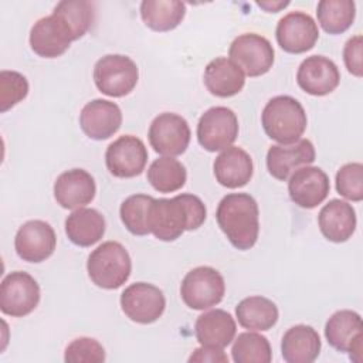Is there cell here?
<instances>
[{"label":"cell","instance_id":"6da1fadb","mask_svg":"<svg viewBox=\"0 0 363 363\" xmlns=\"http://www.w3.org/2000/svg\"><path fill=\"white\" fill-rule=\"evenodd\" d=\"M207 208L200 197L182 193L172 199H153L149 210L150 233L160 241H174L184 231L201 227Z\"/></svg>","mask_w":363,"mask_h":363},{"label":"cell","instance_id":"7a4b0ae2","mask_svg":"<svg viewBox=\"0 0 363 363\" xmlns=\"http://www.w3.org/2000/svg\"><path fill=\"white\" fill-rule=\"evenodd\" d=\"M220 230L237 250L245 251L255 245L259 234V210L248 193L224 196L216 211Z\"/></svg>","mask_w":363,"mask_h":363},{"label":"cell","instance_id":"3957f363","mask_svg":"<svg viewBox=\"0 0 363 363\" xmlns=\"http://www.w3.org/2000/svg\"><path fill=\"white\" fill-rule=\"evenodd\" d=\"M261 123L268 138L279 145H291L303 135L308 118L298 99L289 95H278L265 104Z\"/></svg>","mask_w":363,"mask_h":363},{"label":"cell","instance_id":"277c9868","mask_svg":"<svg viewBox=\"0 0 363 363\" xmlns=\"http://www.w3.org/2000/svg\"><path fill=\"white\" fill-rule=\"evenodd\" d=\"M86 271L96 286L118 289L130 277L132 259L121 242L105 241L88 255Z\"/></svg>","mask_w":363,"mask_h":363},{"label":"cell","instance_id":"5b68a950","mask_svg":"<svg viewBox=\"0 0 363 363\" xmlns=\"http://www.w3.org/2000/svg\"><path fill=\"white\" fill-rule=\"evenodd\" d=\"M139 79L136 62L128 55L106 54L95 62L94 82L96 88L112 98L130 94Z\"/></svg>","mask_w":363,"mask_h":363},{"label":"cell","instance_id":"8992f818","mask_svg":"<svg viewBox=\"0 0 363 363\" xmlns=\"http://www.w3.org/2000/svg\"><path fill=\"white\" fill-rule=\"evenodd\" d=\"M225 294L223 275L213 267L201 265L190 269L180 285L183 302L194 311H204L218 305Z\"/></svg>","mask_w":363,"mask_h":363},{"label":"cell","instance_id":"52a82bcc","mask_svg":"<svg viewBox=\"0 0 363 363\" xmlns=\"http://www.w3.org/2000/svg\"><path fill=\"white\" fill-rule=\"evenodd\" d=\"M40 296V285L28 272L13 271L0 284V311L11 318L27 316L37 308Z\"/></svg>","mask_w":363,"mask_h":363},{"label":"cell","instance_id":"ba28073f","mask_svg":"<svg viewBox=\"0 0 363 363\" xmlns=\"http://www.w3.org/2000/svg\"><path fill=\"white\" fill-rule=\"evenodd\" d=\"M228 57L245 75L261 77L272 68L275 51L269 40L264 35L244 33L231 43Z\"/></svg>","mask_w":363,"mask_h":363},{"label":"cell","instance_id":"9c48e42d","mask_svg":"<svg viewBox=\"0 0 363 363\" xmlns=\"http://www.w3.org/2000/svg\"><path fill=\"white\" fill-rule=\"evenodd\" d=\"M238 130V118L233 109L227 106H213L199 119L197 140L206 150L218 152L233 146Z\"/></svg>","mask_w":363,"mask_h":363},{"label":"cell","instance_id":"30bf717a","mask_svg":"<svg viewBox=\"0 0 363 363\" xmlns=\"http://www.w3.org/2000/svg\"><path fill=\"white\" fill-rule=\"evenodd\" d=\"M147 138L156 153L173 157L186 152L191 132L183 116L173 112H163L152 121Z\"/></svg>","mask_w":363,"mask_h":363},{"label":"cell","instance_id":"8fae6325","mask_svg":"<svg viewBox=\"0 0 363 363\" xmlns=\"http://www.w3.org/2000/svg\"><path fill=\"white\" fill-rule=\"evenodd\" d=\"M121 308L132 322L149 325L163 315L166 298L157 286L147 282H135L121 294Z\"/></svg>","mask_w":363,"mask_h":363},{"label":"cell","instance_id":"7c38bea8","mask_svg":"<svg viewBox=\"0 0 363 363\" xmlns=\"http://www.w3.org/2000/svg\"><path fill=\"white\" fill-rule=\"evenodd\" d=\"M147 162V149L142 139L123 135L115 139L105 152V164L109 173L119 179L139 176Z\"/></svg>","mask_w":363,"mask_h":363},{"label":"cell","instance_id":"4fadbf2b","mask_svg":"<svg viewBox=\"0 0 363 363\" xmlns=\"http://www.w3.org/2000/svg\"><path fill=\"white\" fill-rule=\"evenodd\" d=\"M325 337L328 343L343 353H349L350 360H362L363 325L357 312L340 309L335 312L325 325Z\"/></svg>","mask_w":363,"mask_h":363},{"label":"cell","instance_id":"5bb4252c","mask_svg":"<svg viewBox=\"0 0 363 363\" xmlns=\"http://www.w3.org/2000/svg\"><path fill=\"white\" fill-rule=\"evenodd\" d=\"M275 37L278 45L289 54H302L312 50L319 38L318 24L305 11H291L279 18Z\"/></svg>","mask_w":363,"mask_h":363},{"label":"cell","instance_id":"9a60e30c","mask_svg":"<svg viewBox=\"0 0 363 363\" xmlns=\"http://www.w3.org/2000/svg\"><path fill=\"white\" fill-rule=\"evenodd\" d=\"M30 47L43 58H57L62 55L74 40L71 28L67 23L55 16L50 14L38 18L30 30Z\"/></svg>","mask_w":363,"mask_h":363},{"label":"cell","instance_id":"2e32d148","mask_svg":"<svg viewBox=\"0 0 363 363\" xmlns=\"http://www.w3.org/2000/svg\"><path fill=\"white\" fill-rule=\"evenodd\" d=\"M57 245L54 228L43 220L26 221L16 233L14 250L27 262H43L50 258Z\"/></svg>","mask_w":363,"mask_h":363},{"label":"cell","instance_id":"e0dca14e","mask_svg":"<svg viewBox=\"0 0 363 363\" xmlns=\"http://www.w3.org/2000/svg\"><path fill=\"white\" fill-rule=\"evenodd\" d=\"M329 190V176L318 166H302L288 180L289 197L301 208L318 207L325 201Z\"/></svg>","mask_w":363,"mask_h":363},{"label":"cell","instance_id":"ac0fdd59","mask_svg":"<svg viewBox=\"0 0 363 363\" xmlns=\"http://www.w3.org/2000/svg\"><path fill=\"white\" fill-rule=\"evenodd\" d=\"M296 82L306 94L325 96L337 88L340 72L330 58L325 55H311L299 64Z\"/></svg>","mask_w":363,"mask_h":363},{"label":"cell","instance_id":"d6986e66","mask_svg":"<svg viewBox=\"0 0 363 363\" xmlns=\"http://www.w3.org/2000/svg\"><path fill=\"white\" fill-rule=\"evenodd\" d=\"M122 125L121 108L108 99H92L85 104L79 113L82 132L94 140H105L113 136Z\"/></svg>","mask_w":363,"mask_h":363},{"label":"cell","instance_id":"ffe728a7","mask_svg":"<svg viewBox=\"0 0 363 363\" xmlns=\"http://www.w3.org/2000/svg\"><path fill=\"white\" fill-rule=\"evenodd\" d=\"M315 146L309 139L291 145H272L267 152V169L272 177L285 182L299 167L315 162Z\"/></svg>","mask_w":363,"mask_h":363},{"label":"cell","instance_id":"44dd1931","mask_svg":"<svg viewBox=\"0 0 363 363\" xmlns=\"http://www.w3.org/2000/svg\"><path fill=\"white\" fill-rule=\"evenodd\" d=\"M95 193V180L92 174L84 169L67 170L61 173L54 183V197L62 208H81L94 200Z\"/></svg>","mask_w":363,"mask_h":363},{"label":"cell","instance_id":"7402d4cb","mask_svg":"<svg viewBox=\"0 0 363 363\" xmlns=\"http://www.w3.org/2000/svg\"><path fill=\"white\" fill-rule=\"evenodd\" d=\"M318 224L326 240L332 242H345L356 230V211L350 203L340 199H332L320 208Z\"/></svg>","mask_w":363,"mask_h":363},{"label":"cell","instance_id":"603a6c76","mask_svg":"<svg viewBox=\"0 0 363 363\" xmlns=\"http://www.w3.org/2000/svg\"><path fill=\"white\" fill-rule=\"evenodd\" d=\"M237 325L233 315L224 309H211L201 313L194 323L197 342L206 347L224 349L235 337Z\"/></svg>","mask_w":363,"mask_h":363},{"label":"cell","instance_id":"cb8c5ba5","mask_svg":"<svg viewBox=\"0 0 363 363\" xmlns=\"http://www.w3.org/2000/svg\"><path fill=\"white\" fill-rule=\"evenodd\" d=\"M216 180L227 189L245 186L254 173V164L250 153L242 147L230 146L224 149L213 164Z\"/></svg>","mask_w":363,"mask_h":363},{"label":"cell","instance_id":"d4e9b609","mask_svg":"<svg viewBox=\"0 0 363 363\" xmlns=\"http://www.w3.org/2000/svg\"><path fill=\"white\" fill-rule=\"evenodd\" d=\"M203 81L211 95L230 98L244 88L245 74L230 58L217 57L206 65Z\"/></svg>","mask_w":363,"mask_h":363},{"label":"cell","instance_id":"484cf974","mask_svg":"<svg viewBox=\"0 0 363 363\" xmlns=\"http://www.w3.org/2000/svg\"><path fill=\"white\" fill-rule=\"evenodd\" d=\"M319 333L309 325L289 328L281 340V353L286 363H312L320 353Z\"/></svg>","mask_w":363,"mask_h":363},{"label":"cell","instance_id":"4316f807","mask_svg":"<svg viewBox=\"0 0 363 363\" xmlns=\"http://www.w3.org/2000/svg\"><path fill=\"white\" fill-rule=\"evenodd\" d=\"M105 228V218L95 208H77L65 220V234L78 247H91L98 242L104 237Z\"/></svg>","mask_w":363,"mask_h":363},{"label":"cell","instance_id":"83f0119b","mask_svg":"<svg viewBox=\"0 0 363 363\" xmlns=\"http://www.w3.org/2000/svg\"><path fill=\"white\" fill-rule=\"evenodd\" d=\"M238 323L250 330H268L278 322L279 312L275 302L271 299L254 295L247 296L235 306Z\"/></svg>","mask_w":363,"mask_h":363},{"label":"cell","instance_id":"f1b7e54d","mask_svg":"<svg viewBox=\"0 0 363 363\" xmlns=\"http://www.w3.org/2000/svg\"><path fill=\"white\" fill-rule=\"evenodd\" d=\"M186 16V4L179 0H143L140 17L153 31L164 33L176 28Z\"/></svg>","mask_w":363,"mask_h":363},{"label":"cell","instance_id":"f546056e","mask_svg":"<svg viewBox=\"0 0 363 363\" xmlns=\"http://www.w3.org/2000/svg\"><path fill=\"white\" fill-rule=\"evenodd\" d=\"M187 180V172L182 162L172 156L155 159L147 169V182L159 193L180 190Z\"/></svg>","mask_w":363,"mask_h":363},{"label":"cell","instance_id":"4dcf8cb0","mask_svg":"<svg viewBox=\"0 0 363 363\" xmlns=\"http://www.w3.org/2000/svg\"><path fill=\"white\" fill-rule=\"evenodd\" d=\"M316 17L328 34H342L354 21L356 4L353 0H320L316 7Z\"/></svg>","mask_w":363,"mask_h":363},{"label":"cell","instance_id":"1f68e13d","mask_svg":"<svg viewBox=\"0 0 363 363\" xmlns=\"http://www.w3.org/2000/svg\"><path fill=\"white\" fill-rule=\"evenodd\" d=\"M52 14L61 17L67 23L77 41L91 28L95 20V6L86 0H62L57 3Z\"/></svg>","mask_w":363,"mask_h":363},{"label":"cell","instance_id":"d6a6232c","mask_svg":"<svg viewBox=\"0 0 363 363\" xmlns=\"http://www.w3.org/2000/svg\"><path fill=\"white\" fill-rule=\"evenodd\" d=\"M231 356L235 363H269L272 349L265 336L255 332H242L234 339Z\"/></svg>","mask_w":363,"mask_h":363},{"label":"cell","instance_id":"836d02e7","mask_svg":"<svg viewBox=\"0 0 363 363\" xmlns=\"http://www.w3.org/2000/svg\"><path fill=\"white\" fill-rule=\"evenodd\" d=\"M155 197L147 194H132L126 197L119 208L121 220L125 228L133 235H147L149 228V210Z\"/></svg>","mask_w":363,"mask_h":363},{"label":"cell","instance_id":"e575fe53","mask_svg":"<svg viewBox=\"0 0 363 363\" xmlns=\"http://www.w3.org/2000/svg\"><path fill=\"white\" fill-rule=\"evenodd\" d=\"M27 94L28 81L23 74L9 69L0 71V112H7L21 102Z\"/></svg>","mask_w":363,"mask_h":363},{"label":"cell","instance_id":"d590c367","mask_svg":"<svg viewBox=\"0 0 363 363\" xmlns=\"http://www.w3.org/2000/svg\"><path fill=\"white\" fill-rule=\"evenodd\" d=\"M336 190L352 201L363 200V164L359 162L343 164L336 173Z\"/></svg>","mask_w":363,"mask_h":363},{"label":"cell","instance_id":"8d00e7d4","mask_svg":"<svg viewBox=\"0 0 363 363\" xmlns=\"http://www.w3.org/2000/svg\"><path fill=\"white\" fill-rule=\"evenodd\" d=\"M64 360L67 363H102L105 349L94 337H77L65 347Z\"/></svg>","mask_w":363,"mask_h":363},{"label":"cell","instance_id":"74e56055","mask_svg":"<svg viewBox=\"0 0 363 363\" xmlns=\"http://www.w3.org/2000/svg\"><path fill=\"white\" fill-rule=\"evenodd\" d=\"M363 37L360 34L349 38L343 47V61L347 71L357 77H363Z\"/></svg>","mask_w":363,"mask_h":363},{"label":"cell","instance_id":"f35d334b","mask_svg":"<svg viewBox=\"0 0 363 363\" xmlns=\"http://www.w3.org/2000/svg\"><path fill=\"white\" fill-rule=\"evenodd\" d=\"M189 362H210V363H228V356L223 352V349H214V347H197L193 350V353L189 357Z\"/></svg>","mask_w":363,"mask_h":363},{"label":"cell","instance_id":"ab89813d","mask_svg":"<svg viewBox=\"0 0 363 363\" xmlns=\"http://www.w3.org/2000/svg\"><path fill=\"white\" fill-rule=\"evenodd\" d=\"M289 4V1H257V6L264 9L268 13H277L281 9L286 7Z\"/></svg>","mask_w":363,"mask_h":363}]
</instances>
